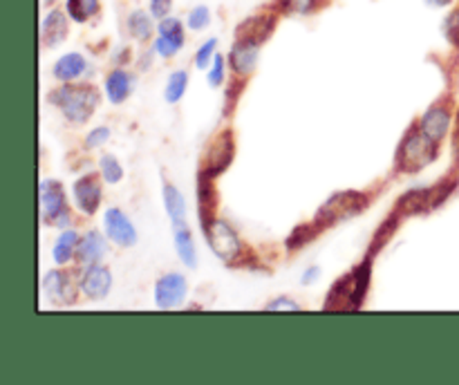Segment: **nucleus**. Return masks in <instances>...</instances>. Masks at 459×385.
Returning <instances> with one entry per match:
<instances>
[{
  "instance_id": "nucleus-28",
  "label": "nucleus",
  "mask_w": 459,
  "mask_h": 385,
  "mask_svg": "<svg viewBox=\"0 0 459 385\" xmlns=\"http://www.w3.org/2000/svg\"><path fill=\"white\" fill-rule=\"evenodd\" d=\"M403 219H406V218H403L399 210H393V213H390L388 218L384 219V224L379 227V231H377L375 237H372V244H370V251H368V258H372L375 253H379V251L384 249V246L388 244L390 240H393V235L397 233V228L402 227Z\"/></svg>"
},
{
  "instance_id": "nucleus-2",
  "label": "nucleus",
  "mask_w": 459,
  "mask_h": 385,
  "mask_svg": "<svg viewBox=\"0 0 459 385\" xmlns=\"http://www.w3.org/2000/svg\"><path fill=\"white\" fill-rule=\"evenodd\" d=\"M204 231L206 242H209L211 251L222 260L227 267L233 269H255L258 267V258H255L254 249L245 242V237L238 233V228L233 224H229L227 219L215 218L213 222H209L206 227H202Z\"/></svg>"
},
{
  "instance_id": "nucleus-34",
  "label": "nucleus",
  "mask_w": 459,
  "mask_h": 385,
  "mask_svg": "<svg viewBox=\"0 0 459 385\" xmlns=\"http://www.w3.org/2000/svg\"><path fill=\"white\" fill-rule=\"evenodd\" d=\"M218 45L220 40L215 38V36H211V38H206L204 43L197 47L195 56H193V63H195L197 70H209L211 63H213L215 54H218Z\"/></svg>"
},
{
  "instance_id": "nucleus-30",
  "label": "nucleus",
  "mask_w": 459,
  "mask_h": 385,
  "mask_svg": "<svg viewBox=\"0 0 459 385\" xmlns=\"http://www.w3.org/2000/svg\"><path fill=\"white\" fill-rule=\"evenodd\" d=\"M188 72L186 70H175L173 74L169 76V81H166V88H164V98L169 106H175V103H179L184 98V94H186L188 90Z\"/></svg>"
},
{
  "instance_id": "nucleus-5",
  "label": "nucleus",
  "mask_w": 459,
  "mask_h": 385,
  "mask_svg": "<svg viewBox=\"0 0 459 385\" xmlns=\"http://www.w3.org/2000/svg\"><path fill=\"white\" fill-rule=\"evenodd\" d=\"M439 157V146H435L433 141L424 137V133L420 130V124H412L406 130L403 139L399 141L397 155H394V173L399 175H412L424 170L426 166H430L433 161H437Z\"/></svg>"
},
{
  "instance_id": "nucleus-16",
  "label": "nucleus",
  "mask_w": 459,
  "mask_h": 385,
  "mask_svg": "<svg viewBox=\"0 0 459 385\" xmlns=\"http://www.w3.org/2000/svg\"><path fill=\"white\" fill-rule=\"evenodd\" d=\"M70 16L63 7H49L45 12L43 21H40V31H39V38H40V47L43 49H54L58 45H63L70 36Z\"/></svg>"
},
{
  "instance_id": "nucleus-35",
  "label": "nucleus",
  "mask_w": 459,
  "mask_h": 385,
  "mask_svg": "<svg viewBox=\"0 0 459 385\" xmlns=\"http://www.w3.org/2000/svg\"><path fill=\"white\" fill-rule=\"evenodd\" d=\"M227 70H229V63L227 56L222 54H215L213 63L209 67V74H206V81H209V88H222L224 81H227Z\"/></svg>"
},
{
  "instance_id": "nucleus-12",
  "label": "nucleus",
  "mask_w": 459,
  "mask_h": 385,
  "mask_svg": "<svg viewBox=\"0 0 459 385\" xmlns=\"http://www.w3.org/2000/svg\"><path fill=\"white\" fill-rule=\"evenodd\" d=\"M103 177L101 173H85L72 186V197H74V209L83 218H94L101 209L103 201Z\"/></svg>"
},
{
  "instance_id": "nucleus-13",
  "label": "nucleus",
  "mask_w": 459,
  "mask_h": 385,
  "mask_svg": "<svg viewBox=\"0 0 459 385\" xmlns=\"http://www.w3.org/2000/svg\"><path fill=\"white\" fill-rule=\"evenodd\" d=\"M281 13L267 4V7L258 9L255 13L247 16L245 21L238 22L236 27V38H249L255 40V43H267L273 36V31L278 30V22H281Z\"/></svg>"
},
{
  "instance_id": "nucleus-43",
  "label": "nucleus",
  "mask_w": 459,
  "mask_h": 385,
  "mask_svg": "<svg viewBox=\"0 0 459 385\" xmlns=\"http://www.w3.org/2000/svg\"><path fill=\"white\" fill-rule=\"evenodd\" d=\"M58 3H63V0H43V7H56Z\"/></svg>"
},
{
  "instance_id": "nucleus-22",
  "label": "nucleus",
  "mask_w": 459,
  "mask_h": 385,
  "mask_svg": "<svg viewBox=\"0 0 459 385\" xmlns=\"http://www.w3.org/2000/svg\"><path fill=\"white\" fill-rule=\"evenodd\" d=\"M334 0H272V7L282 18H312L332 7Z\"/></svg>"
},
{
  "instance_id": "nucleus-32",
  "label": "nucleus",
  "mask_w": 459,
  "mask_h": 385,
  "mask_svg": "<svg viewBox=\"0 0 459 385\" xmlns=\"http://www.w3.org/2000/svg\"><path fill=\"white\" fill-rule=\"evenodd\" d=\"M442 36L451 45L453 52L459 56V0L448 9V13L442 21Z\"/></svg>"
},
{
  "instance_id": "nucleus-8",
  "label": "nucleus",
  "mask_w": 459,
  "mask_h": 385,
  "mask_svg": "<svg viewBox=\"0 0 459 385\" xmlns=\"http://www.w3.org/2000/svg\"><path fill=\"white\" fill-rule=\"evenodd\" d=\"M40 289H43L45 298L54 303L56 307H72L76 304L81 295L79 285V267H58L49 269L40 280Z\"/></svg>"
},
{
  "instance_id": "nucleus-18",
  "label": "nucleus",
  "mask_w": 459,
  "mask_h": 385,
  "mask_svg": "<svg viewBox=\"0 0 459 385\" xmlns=\"http://www.w3.org/2000/svg\"><path fill=\"white\" fill-rule=\"evenodd\" d=\"M124 31L130 40L139 45H151L157 36V18L152 16L151 9L133 7L126 12Z\"/></svg>"
},
{
  "instance_id": "nucleus-1",
  "label": "nucleus",
  "mask_w": 459,
  "mask_h": 385,
  "mask_svg": "<svg viewBox=\"0 0 459 385\" xmlns=\"http://www.w3.org/2000/svg\"><path fill=\"white\" fill-rule=\"evenodd\" d=\"M101 90L90 81L58 83L48 92V103L56 107L63 119L72 125H85L101 106Z\"/></svg>"
},
{
  "instance_id": "nucleus-37",
  "label": "nucleus",
  "mask_w": 459,
  "mask_h": 385,
  "mask_svg": "<svg viewBox=\"0 0 459 385\" xmlns=\"http://www.w3.org/2000/svg\"><path fill=\"white\" fill-rule=\"evenodd\" d=\"M263 309L264 312H300V309H303V304L296 303L291 295H276V298L269 300Z\"/></svg>"
},
{
  "instance_id": "nucleus-17",
  "label": "nucleus",
  "mask_w": 459,
  "mask_h": 385,
  "mask_svg": "<svg viewBox=\"0 0 459 385\" xmlns=\"http://www.w3.org/2000/svg\"><path fill=\"white\" fill-rule=\"evenodd\" d=\"M188 280L186 276L178 271H169L157 278L155 282V307L157 309H175L186 300Z\"/></svg>"
},
{
  "instance_id": "nucleus-21",
  "label": "nucleus",
  "mask_w": 459,
  "mask_h": 385,
  "mask_svg": "<svg viewBox=\"0 0 459 385\" xmlns=\"http://www.w3.org/2000/svg\"><path fill=\"white\" fill-rule=\"evenodd\" d=\"M90 63L88 58L81 52H67L54 63L52 76L58 81V83H74V81L85 79L90 74Z\"/></svg>"
},
{
  "instance_id": "nucleus-4",
  "label": "nucleus",
  "mask_w": 459,
  "mask_h": 385,
  "mask_svg": "<svg viewBox=\"0 0 459 385\" xmlns=\"http://www.w3.org/2000/svg\"><path fill=\"white\" fill-rule=\"evenodd\" d=\"M375 201V191H357V188H350V191L334 192L325 200V204L316 210L312 222L318 228L327 231V228L336 227V224L345 222V219H352L357 215L366 213L370 209V204Z\"/></svg>"
},
{
  "instance_id": "nucleus-11",
  "label": "nucleus",
  "mask_w": 459,
  "mask_h": 385,
  "mask_svg": "<svg viewBox=\"0 0 459 385\" xmlns=\"http://www.w3.org/2000/svg\"><path fill=\"white\" fill-rule=\"evenodd\" d=\"M186 22L178 16H166L157 21V36L152 38V49H155L157 58H175L186 45Z\"/></svg>"
},
{
  "instance_id": "nucleus-33",
  "label": "nucleus",
  "mask_w": 459,
  "mask_h": 385,
  "mask_svg": "<svg viewBox=\"0 0 459 385\" xmlns=\"http://www.w3.org/2000/svg\"><path fill=\"white\" fill-rule=\"evenodd\" d=\"M184 22H186L188 31H204L213 22V13H211V9L206 4H195V7L188 9Z\"/></svg>"
},
{
  "instance_id": "nucleus-3",
  "label": "nucleus",
  "mask_w": 459,
  "mask_h": 385,
  "mask_svg": "<svg viewBox=\"0 0 459 385\" xmlns=\"http://www.w3.org/2000/svg\"><path fill=\"white\" fill-rule=\"evenodd\" d=\"M372 282V258L363 260L361 264L352 269L350 273H345L341 280H336L332 285V289L327 291V300L323 304L325 312H357L366 303V295L370 291Z\"/></svg>"
},
{
  "instance_id": "nucleus-24",
  "label": "nucleus",
  "mask_w": 459,
  "mask_h": 385,
  "mask_svg": "<svg viewBox=\"0 0 459 385\" xmlns=\"http://www.w3.org/2000/svg\"><path fill=\"white\" fill-rule=\"evenodd\" d=\"M197 201H200V222L206 227L218 218V191H215V179L197 173Z\"/></svg>"
},
{
  "instance_id": "nucleus-25",
  "label": "nucleus",
  "mask_w": 459,
  "mask_h": 385,
  "mask_svg": "<svg viewBox=\"0 0 459 385\" xmlns=\"http://www.w3.org/2000/svg\"><path fill=\"white\" fill-rule=\"evenodd\" d=\"M81 233L76 228H63L61 235L56 237L52 246V258L58 267H70L76 264V251H79Z\"/></svg>"
},
{
  "instance_id": "nucleus-14",
  "label": "nucleus",
  "mask_w": 459,
  "mask_h": 385,
  "mask_svg": "<svg viewBox=\"0 0 459 385\" xmlns=\"http://www.w3.org/2000/svg\"><path fill=\"white\" fill-rule=\"evenodd\" d=\"M103 233L119 249H133L139 242L137 227L133 224L130 215L121 210L119 206H108L106 209V213H103Z\"/></svg>"
},
{
  "instance_id": "nucleus-44",
  "label": "nucleus",
  "mask_w": 459,
  "mask_h": 385,
  "mask_svg": "<svg viewBox=\"0 0 459 385\" xmlns=\"http://www.w3.org/2000/svg\"><path fill=\"white\" fill-rule=\"evenodd\" d=\"M457 125H459V107H457Z\"/></svg>"
},
{
  "instance_id": "nucleus-29",
  "label": "nucleus",
  "mask_w": 459,
  "mask_h": 385,
  "mask_svg": "<svg viewBox=\"0 0 459 385\" xmlns=\"http://www.w3.org/2000/svg\"><path fill=\"white\" fill-rule=\"evenodd\" d=\"M321 235V228L316 227L314 222H305V224H299V227H294V231L287 235L285 240V249L291 251V253H296V251H300L303 246L312 244L316 237Z\"/></svg>"
},
{
  "instance_id": "nucleus-26",
  "label": "nucleus",
  "mask_w": 459,
  "mask_h": 385,
  "mask_svg": "<svg viewBox=\"0 0 459 385\" xmlns=\"http://www.w3.org/2000/svg\"><path fill=\"white\" fill-rule=\"evenodd\" d=\"M63 9L74 25H88L101 18L103 3L101 0H63Z\"/></svg>"
},
{
  "instance_id": "nucleus-6",
  "label": "nucleus",
  "mask_w": 459,
  "mask_h": 385,
  "mask_svg": "<svg viewBox=\"0 0 459 385\" xmlns=\"http://www.w3.org/2000/svg\"><path fill=\"white\" fill-rule=\"evenodd\" d=\"M39 206H40V222L43 227L70 228L74 222L70 200L58 179H43L39 184Z\"/></svg>"
},
{
  "instance_id": "nucleus-23",
  "label": "nucleus",
  "mask_w": 459,
  "mask_h": 385,
  "mask_svg": "<svg viewBox=\"0 0 459 385\" xmlns=\"http://www.w3.org/2000/svg\"><path fill=\"white\" fill-rule=\"evenodd\" d=\"M161 197H164L166 215L173 222V227H182V224H188V209L186 200L179 192V188L170 182L169 177L161 179Z\"/></svg>"
},
{
  "instance_id": "nucleus-20",
  "label": "nucleus",
  "mask_w": 459,
  "mask_h": 385,
  "mask_svg": "<svg viewBox=\"0 0 459 385\" xmlns=\"http://www.w3.org/2000/svg\"><path fill=\"white\" fill-rule=\"evenodd\" d=\"M108 235L99 228H90V231L81 233L79 251H76V267H88V264L103 262L108 253Z\"/></svg>"
},
{
  "instance_id": "nucleus-27",
  "label": "nucleus",
  "mask_w": 459,
  "mask_h": 385,
  "mask_svg": "<svg viewBox=\"0 0 459 385\" xmlns=\"http://www.w3.org/2000/svg\"><path fill=\"white\" fill-rule=\"evenodd\" d=\"M173 242L175 251H178L179 260L186 269L197 267V246L195 237H193V231L188 224H182V227H173Z\"/></svg>"
},
{
  "instance_id": "nucleus-31",
  "label": "nucleus",
  "mask_w": 459,
  "mask_h": 385,
  "mask_svg": "<svg viewBox=\"0 0 459 385\" xmlns=\"http://www.w3.org/2000/svg\"><path fill=\"white\" fill-rule=\"evenodd\" d=\"M99 173H101L103 182L110 184V186H115V184H119L121 179H124L126 170L115 155H110V152H103V155L99 157Z\"/></svg>"
},
{
  "instance_id": "nucleus-39",
  "label": "nucleus",
  "mask_w": 459,
  "mask_h": 385,
  "mask_svg": "<svg viewBox=\"0 0 459 385\" xmlns=\"http://www.w3.org/2000/svg\"><path fill=\"white\" fill-rule=\"evenodd\" d=\"M318 278H321V267H316V264H314V267L305 269L303 285H314V282H316Z\"/></svg>"
},
{
  "instance_id": "nucleus-41",
  "label": "nucleus",
  "mask_w": 459,
  "mask_h": 385,
  "mask_svg": "<svg viewBox=\"0 0 459 385\" xmlns=\"http://www.w3.org/2000/svg\"><path fill=\"white\" fill-rule=\"evenodd\" d=\"M424 3L433 9H451L457 0H424Z\"/></svg>"
},
{
  "instance_id": "nucleus-36",
  "label": "nucleus",
  "mask_w": 459,
  "mask_h": 385,
  "mask_svg": "<svg viewBox=\"0 0 459 385\" xmlns=\"http://www.w3.org/2000/svg\"><path fill=\"white\" fill-rule=\"evenodd\" d=\"M112 130L108 125H97V128L90 130L83 137V148L85 150H97V148H103L108 141H110Z\"/></svg>"
},
{
  "instance_id": "nucleus-7",
  "label": "nucleus",
  "mask_w": 459,
  "mask_h": 385,
  "mask_svg": "<svg viewBox=\"0 0 459 385\" xmlns=\"http://www.w3.org/2000/svg\"><path fill=\"white\" fill-rule=\"evenodd\" d=\"M417 124H420V130L424 133V137L429 139V141H433L435 146L442 148L444 141L448 139V134H451L453 124H457L455 98H453L451 94L439 97L437 101H433L426 107V112L421 115V119L417 121Z\"/></svg>"
},
{
  "instance_id": "nucleus-38",
  "label": "nucleus",
  "mask_w": 459,
  "mask_h": 385,
  "mask_svg": "<svg viewBox=\"0 0 459 385\" xmlns=\"http://www.w3.org/2000/svg\"><path fill=\"white\" fill-rule=\"evenodd\" d=\"M173 4L175 0H148V9H151V13L157 21L170 16V13H173Z\"/></svg>"
},
{
  "instance_id": "nucleus-10",
  "label": "nucleus",
  "mask_w": 459,
  "mask_h": 385,
  "mask_svg": "<svg viewBox=\"0 0 459 385\" xmlns=\"http://www.w3.org/2000/svg\"><path fill=\"white\" fill-rule=\"evenodd\" d=\"M260 52H263V43H255L249 38H233L231 49L227 54L229 72L233 76V85L247 88L254 72L258 70Z\"/></svg>"
},
{
  "instance_id": "nucleus-15",
  "label": "nucleus",
  "mask_w": 459,
  "mask_h": 385,
  "mask_svg": "<svg viewBox=\"0 0 459 385\" xmlns=\"http://www.w3.org/2000/svg\"><path fill=\"white\" fill-rule=\"evenodd\" d=\"M79 285H81V295H83L85 300L99 303V300L108 298V294L112 291L110 267L103 262L79 267Z\"/></svg>"
},
{
  "instance_id": "nucleus-9",
  "label": "nucleus",
  "mask_w": 459,
  "mask_h": 385,
  "mask_svg": "<svg viewBox=\"0 0 459 385\" xmlns=\"http://www.w3.org/2000/svg\"><path fill=\"white\" fill-rule=\"evenodd\" d=\"M233 159H236V133L231 128H224L209 139L197 173L218 179L220 175L227 173Z\"/></svg>"
},
{
  "instance_id": "nucleus-19",
  "label": "nucleus",
  "mask_w": 459,
  "mask_h": 385,
  "mask_svg": "<svg viewBox=\"0 0 459 385\" xmlns=\"http://www.w3.org/2000/svg\"><path fill=\"white\" fill-rule=\"evenodd\" d=\"M134 85H137V76L134 72H130L126 65H112L108 70L106 81H103V92H106L108 101L112 106H121L130 98V94L134 92Z\"/></svg>"
},
{
  "instance_id": "nucleus-40",
  "label": "nucleus",
  "mask_w": 459,
  "mask_h": 385,
  "mask_svg": "<svg viewBox=\"0 0 459 385\" xmlns=\"http://www.w3.org/2000/svg\"><path fill=\"white\" fill-rule=\"evenodd\" d=\"M133 61V56H130V47H119V52H117L115 56V65H128V63Z\"/></svg>"
},
{
  "instance_id": "nucleus-42",
  "label": "nucleus",
  "mask_w": 459,
  "mask_h": 385,
  "mask_svg": "<svg viewBox=\"0 0 459 385\" xmlns=\"http://www.w3.org/2000/svg\"><path fill=\"white\" fill-rule=\"evenodd\" d=\"M453 157H455V168L459 170V125L455 128V134H453Z\"/></svg>"
}]
</instances>
